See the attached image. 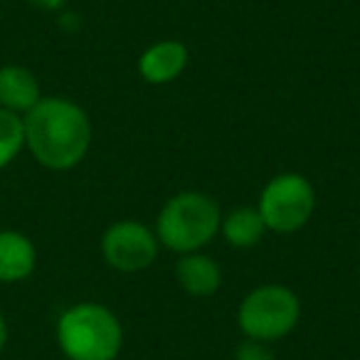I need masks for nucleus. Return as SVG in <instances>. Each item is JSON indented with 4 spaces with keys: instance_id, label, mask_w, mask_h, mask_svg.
Returning <instances> with one entry per match:
<instances>
[{
    "instance_id": "nucleus-1",
    "label": "nucleus",
    "mask_w": 360,
    "mask_h": 360,
    "mask_svg": "<svg viewBox=\"0 0 360 360\" xmlns=\"http://www.w3.org/2000/svg\"><path fill=\"white\" fill-rule=\"evenodd\" d=\"M25 148L50 170H70L91 146L89 114L65 96H42L25 116Z\"/></svg>"
},
{
    "instance_id": "nucleus-2",
    "label": "nucleus",
    "mask_w": 360,
    "mask_h": 360,
    "mask_svg": "<svg viewBox=\"0 0 360 360\" xmlns=\"http://www.w3.org/2000/svg\"><path fill=\"white\" fill-rule=\"evenodd\" d=\"M222 225V210L210 195L186 191L165 200L155 217V237L160 247L175 255H191L207 247Z\"/></svg>"
},
{
    "instance_id": "nucleus-3",
    "label": "nucleus",
    "mask_w": 360,
    "mask_h": 360,
    "mask_svg": "<svg viewBox=\"0 0 360 360\" xmlns=\"http://www.w3.org/2000/svg\"><path fill=\"white\" fill-rule=\"evenodd\" d=\"M57 345L67 360H116L124 348V326L106 306L75 304L57 321Z\"/></svg>"
},
{
    "instance_id": "nucleus-4",
    "label": "nucleus",
    "mask_w": 360,
    "mask_h": 360,
    "mask_svg": "<svg viewBox=\"0 0 360 360\" xmlns=\"http://www.w3.org/2000/svg\"><path fill=\"white\" fill-rule=\"evenodd\" d=\"M301 301L284 284H262L252 289L237 309V326L245 338L271 343L299 326Z\"/></svg>"
},
{
    "instance_id": "nucleus-5",
    "label": "nucleus",
    "mask_w": 360,
    "mask_h": 360,
    "mask_svg": "<svg viewBox=\"0 0 360 360\" xmlns=\"http://www.w3.org/2000/svg\"><path fill=\"white\" fill-rule=\"evenodd\" d=\"M264 227L276 235H294L309 225L316 210V191L301 173H279L262 188L257 202Z\"/></svg>"
},
{
    "instance_id": "nucleus-6",
    "label": "nucleus",
    "mask_w": 360,
    "mask_h": 360,
    "mask_svg": "<svg viewBox=\"0 0 360 360\" xmlns=\"http://www.w3.org/2000/svg\"><path fill=\"white\" fill-rule=\"evenodd\" d=\"M160 242L150 227L139 220H119L101 235V257L116 271L136 274L158 259Z\"/></svg>"
},
{
    "instance_id": "nucleus-7",
    "label": "nucleus",
    "mask_w": 360,
    "mask_h": 360,
    "mask_svg": "<svg viewBox=\"0 0 360 360\" xmlns=\"http://www.w3.org/2000/svg\"><path fill=\"white\" fill-rule=\"evenodd\" d=\"M191 52L183 42L178 40H160L153 42L150 47H146L139 57V75L141 79H146L148 84H170L178 79L188 67Z\"/></svg>"
},
{
    "instance_id": "nucleus-8",
    "label": "nucleus",
    "mask_w": 360,
    "mask_h": 360,
    "mask_svg": "<svg viewBox=\"0 0 360 360\" xmlns=\"http://www.w3.org/2000/svg\"><path fill=\"white\" fill-rule=\"evenodd\" d=\"M175 281L186 294L207 299L217 294V289L222 286V269L210 255L191 252V255H180V259L175 262Z\"/></svg>"
},
{
    "instance_id": "nucleus-9",
    "label": "nucleus",
    "mask_w": 360,
    "mask_h": 360,
    "mask_svg": "<svg viewBox=\"0 0 360 360\" xmlns=\"http://www.w3.org/2000/svg\"><path fill=\"white\" fill-rule=\"evenodd\" d=\"M42 99L40 82L20 65L0 67V109L25 116Z\"/></svg>"
},
{
    "instance_id": "nucleus-10",
    "label": "nucleus",
    "mask_w": 360,
    "mask_h": 360,
    "mask_svg": "<svg viewBox=\"0 0 360 360\" xmlns=\"http://www.w3.org/2000/svg\"><path fill=\"white\" fill-rule=\"evenodd\" d=\"M37 252L30 237L15 230L0 232V284H15L35 271Z\"/></svg>"
},
{
    "instance_id": "nucleus-11",
    "label": "nucleus",
    "mask_w": 360,
    "mask_h": 360,
    "mask_svg": "<svg viewBox=\"0 0 360 360\" xmlns=\"http://www.w3.org/2000/svg\"><path fill=\"white\" fill-rule=\"evenodd\" d=\"M264 232V220H262L257 207H235L222 217L220 225V235L235 250H250V247L259 245Z\"/></svg>"
},
{
    "instance_id": "nucleus-12",
    "label": "nucleus",
    "mask_w": 360,
    "mask_h": 360,
    "mask_svg": "<svg viewBox=\"0 0 360 360\" xmlns=\"http://www.w3.org/2000/svg\"><path fill=\"white\" fill-rule=\"evenodd\" d=\"M25 148V121L20 114L0 109V170L11 165Z\"/></svg>"
},
{
    "instance_id": "nucleus-13",
    "label": "nucleus",
    "mask_w": 360,
    "mask_h": 360,
    "mask_svg": "<svg viewBox=\"0 0 360 360\" xmlns=\"http://www.w3.org/2000/svg\"><path fill=\"white\" fill-rule=\"evenodd\" d=\"M235 360H276V355H274V350L269 348V343L245 338L240 345H237Z\"/></svg>"
},
{
    "instance_id": "nucleus-14",
    "label": "nucleus",
    "mask_w": 360,
    "mask_h": 360,
    "mask_svg": "<svg viewBox=\"0 0 360 360\" xmlns=\"http://www.w3.org/2000/svg\"><path fill=\"white\" fill-rule=\"evenodd\" d=\"M27 3H30V6H35V8H40V11L52 13V11H60V8H65L67 0H27Z\"/></svg>"
},
{
    "instance_id": "nucleus-15",
    "label": "nucleus",
    "mask_w": 360,
    "mask_h": 360,
    "mask_svg": "<svg viewBox=\"0 0 360 360\" xmlns=\"http://www.w3.org/2000/svg\"><path fill=\"white\" fill-rule=\"evenodd\" d=\"M6 343H8V323L3 319V314H0V350L6 348Z\"/></svg>"
}]
</instances>
